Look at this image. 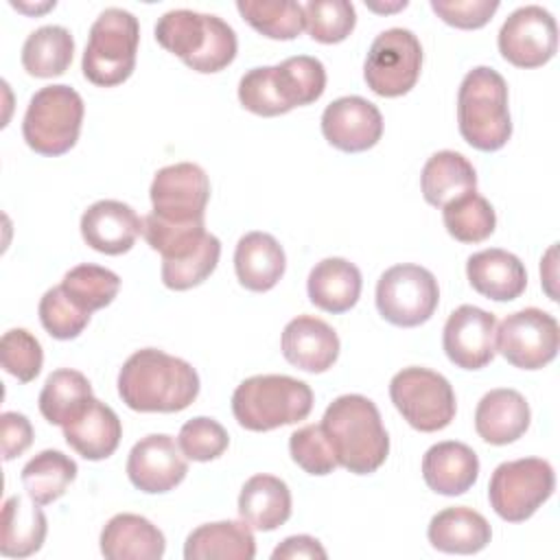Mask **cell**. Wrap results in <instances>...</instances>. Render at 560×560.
Returning a JSON list of instances; mask_svg holds the SVG:
<instances>
[{
  "label": "cell",
  "mask_w": 560,
  "mask_h": 560,
  "mask_svg": "<svg viewBox=\"0 0 560 560\" xmlns=\"http://www.w3.org/2000/svg\"><path fill=\"white\" fill-rule=\"evenodd\" d=\"M199 394L195 368L158 348L136 350L118 372V396L142 413H173L186 409Z\"/></svg>",
  "instance_id": "obj_1"
},
{
  "label": "cell",
  "mask_w": 560,
  "mask_h": 560,
  "mask_svg": "<svg viewBox=\"0 0 560 560\" xmlns=\"http://www.w3.org/2000/svg\"><path fill=\"white\" fill-rule=\"evenodd\" d=\"M322 429L332 446L337 464L354 475H370L389 455V435L378 407L361 394L335 398L322 418Z\"/></svg>",
  "instance_id": "obj_2"
},
{
  "label": "cell",
  "mask_w": 560,
  "mask_h": 560,
  "mask_svg": "<svg viewBox=\"0 0 560 560\" xmlns=\"http://www.w3.org/2000/svg\"><path fill=\"white\" fill-rule=\"evenodd\" d=\"M158 44L177 55L188 68L201 74L228 68L236 57V33L212 13H197L190 9L166 11L155 22Z\"/></svg>",
  "instance_id": "obj_3"
},
{
  "label": "cell",
  "mask_w": 560,
  "mask_h": 560,
  "mask_svg": "<svg viewBox=\"0 0 560 560\" xmlns=\"http://www.w3.org/2000/svg\"><path fill=\"white\" fill-rule=\"evenodd\" d=\"M457 125L462 138L479 151H499L512 136L508 83L488 66L466 72L457 92Z\"/></svg>",
  "instance_id": "obj_4"
},
{
  "label": "cell",
  "mask_w": 560,
  "mask_h": 560,
  "mask_svg": "<svg viewBox=\"0 0 560 560\" xmlns=\"http://www.w3.org/2000/svg\"><path fill=\"white\" fill-rule=\"evenodd\" d=\"M313 409V389L287 374H256L238 383L232 413L247 431H271L304 420Z\"/></svg>",
  "instance_id": "obj_5"
},
{
  "label": "cell",
  "mask_w": 560,
  "mask_h": 560,
  "mask_svg": "<svg viewBox=\"0 0 560 560\" xmlns=\"http://www.w3.org/2000/svg\"><path fill=\"white\" fill-rule=\"evenodd\" d=\"M140 26L133 13L109 7L98 13L83 50V77L101 88L127 81L136 68Z\"/></svg>",
  "instance_id": "obj_6"
},
{
  "label": "cell",
  "mask_w": 560,
  "mask_h": 560,
  "mask_svg": "<svg viewBox=\"0 0 560 560\" xmlns=\"http://www.w3.org/2000/svg\"><path fill=\"white\" fill-rule=\"evenodd\" d=\"M83 114L85 105L74 88L63 83L46 85L28 101L22 136L39 155H63L79 140Z\"/></svg>",
  "instance_id": "obj_7"
},
{
  "label": "cell",
  "mask_w": 560,
  "mask_h": 560,
  "mask_svg": "<svg viewBox=\"0 0 560 560\" xmlns=\"http://www.w3.org/2000/svg\"><path fill=\"white\" fill-rule=\"evenodd\" d=\"M389 398L398 413L422 433L446 429L455 418V392L451 383L429 368H402L389 383Z\"/></svg>",
  "instance_id": "obj_8"
},
{
  "label": "cell",
  "mask_w": 560,
  "mask_h": 560,
  "mask_svg": "<svg viewBox=\"0 0 560 560\" xmlns=\"http://www.w3.org/2000/svg\"><path fill=\"white\" fill-rule=\"evenodd\" d=\"M556 488V475L547 459L523 457L494 468L488 486L492 510L508 523L527 521Z\"/></svg>",
  "instance_id": "obj_9"
},
{
  "label": "cell",
  "mask_w": 560,
  "mask_h": 560,
  "mask_svg": "<svg viewBox=\"0 0 560 560\" xmlns=\"http://www.w3.org/2000/svg\"><path fill=\"white\" fill-rule=\"evenodd\" d=\"M440 302L435 276L411 262L394 265L376 282V308L394 326L413 328L431 319Z\"/></svg>",
  "instance_id": "obj_10"
},
{
  "label": "cell",
  "mask_w": 560,
  "mask_h": 560,
  "mask_svg": "<svg viewBox=\"0 0 560 560\" xmlns=\"http://www.w3.org/2000/svg\"><path fill=\"white\" fill-rule=\"evenodd\" d=\"M422 70V46L409 28H387L372 42L365 63L363 79L368 88L385 98L407 94Z\"/></svg>",
  "instance_id": "obj_11"
},
{
  "label": "cell",
  "mask_w": 560,
  "mask_h": 560,
  "mask_svg": "<svg viewBox=\"0 0 560 560\" xmlns=\"http://www.w3.org/2000/svg\"><path fill=\"white\" fill-rule=\"evenodd\" d=\"M560 328L553 315L540 308H521L497 324V350L521 370H540L558 354Z\"/></svg>",
  "instance_id": "obj_12"
},
{
  "label": "cell",
  "mask_w": 560,
  "mask_h": 560,
  "mask_svg": "<svg viewBox=\"0 0 560 560\" xmlns=\"http://www.w3.org/2000/svg\"><path fill=\"white\" fill-rule=\"evenodd\" d=\"M153 214L168 223H203L210 179L199 164L179 162L155 173L149 188Z\"/></svg>",
  "instance_id": "obj_13"
},
{
  "label": "cell",
  "mask_w": 560,
  "mask_h": 560,
  "mask_svg": "<svg viewBox=\"0 0 560 560\" xmlns=\"http://www.w3.org/2000/svg\"><path fill=\"white\" fill-rule=\"evenodd\" d=\"M497 42L501 57L512 66L540 68L558 50V26L547 9L525 4L508 15Z\"/></svg>",
  "instance_id": "obj_14"
},
{
  "label": "cell",
  "mask_w": 560,
  "mask_h": 560,
  "mask_svg": "<svg viewBox=\"0 0 560 560\" xmlns=\"http://www.w3.org/2000/svg\"><path fill=\"white\" fill-rule=\"evenodd\" d=\"M442 348L462 370H481L497 354V317L479 306H457L442 332Z\"/></svg>",
  "instance_id": "obj_15"
},
{
  "label": "cell",
  "mask_w": 560,
  "mask_h": 560,
  "mask_svg": "<svg viewBox=\"0 0 560 560\" xmlns=\"http://www.w3.org/2000/svg\"><path fill=\"white\" fill-rule=\"evenodd\" d=\"M186 472V455L175 438L166 433H151L142 438L131 446L127 457L129 481L147 494H162L177 488Z\"/></svg>",
  "instance_id": "obj_16"
},
{
  "label": "cell",
  "mask_w": 560,
  "mask_h": 560,
  "mask_svg": "<svg viewBox=\"0 0 560 560\" xmlns=\"http://www.w3.org/2000/svg\"><path fill=\"white\" fill-rule=\"evenodd\" d=\"M322 133L339 151L361 153L372 149L383 136V116L363 96H341L326 105Z\"/></svg>",
  "instance_id": "obj_17"
},
{
  "label": "cell",
  "mask_w": 560,
  "mask_h": 560,
  "mask_svg": "<svg viewBox=\"0 0 560 560\" xmlns=\"http://www.w3.org/2000/svg\"><path fill=\"white\" fill-rule=\"evenodd\" d=\"M284 359L311 374L330 370L339 357V337L330 324L313 315L293 317L280 339Z\"/></svg>",
  "instance_id": "obj_18"
},
{
  "label": "cell",
  "mask_w": 560,
  "mask_h": 560,
  "mask_svg": "<svg viewBox=\"0 0 560 560\" xmlns=\"http://www.w3.org/2000/svg\"><path fill=\"white\" fill-rule=\"evenodd\" d=\"M142 234V219L136 210L116 199H101L92 203L81 217L83 241L107 256L125 254Z\"/></svg>",
  "instance_id": "obj_19"
},
{
  "label": "cell",
  "mask_w": 560,
  "mask_h": 560,
  "mask_svg": "<svg viewBox=\"0 0 560 560\" xmlns=\"http://www.w3.org/2000/svg\"><path fill=\"white\" fill-rule=\"evenodd\" d=\"M61 429L68 446L90 462L107 459L114 455L122 438V424L116 411L94 396Z\"/></svg>",
  "instance_id": "obj_20"
},
{
  "label": "cell",
  "mask_w": 560,
  "mask_h": 560,
  "mask_svg": "<svg viewBox=\"0 0 560 560\" xmlns=\"http://www.w3.org/2000/svg\"><path fill=\"white\" fill-rule=\"evenodd\" d=\"M532 411L525 396L510 387L490 389L475 409V429L488 444L503 446L516 442L529 427Z\"/></svg>",
  "instance_id": "obj_21"
},
{
  "label": "cell",
  "mask_w": 560,
  "mask_h": 560,
  "mask_svg": "<svg viewBox=\"0 0 560 560\" xmlns=\"http://www.w3.org/2000/svg\"><path fill=\"white\" fill-rule=\"evenodd\" d=\"M422 477L438 494H464L479 477V457L464 442H438L422 457Z\"/></svg>",
  "instance_id": "obj_22"
},
{
  "label": "cell",
  "mask_w": 560,
  "mask_h": 560,
  "mask_svg": "<svg viewBox=\"0 0 560 560\" xmlns=\"http://www.w3.org/2000/svg\"><path fill=\"white\" fill-rule=\"evenodd\" d=\"M466 276L477 293L494 302L516 300L527 287L525 265L499 247L472 254L466 260Z\"/></svg>",
  "instance_id": "obj_23"
},
{
  "label": "cell",
  "mask_w": 560,
  "mask_h": 560,
  "mask_svg": "<svg viewBox=\"0 0 560 560\" xmlns=\"http://www.w3.org/2000/svg\"><path fill=\"white\" fill-rule=\"evenodd\" d=\"M164 549V534L140 514H116L101 532V553L107 560H158Z\"/></svg>",
  "instance_id": "obj_24"
},
{
  "label": "cell",
  "mask_w": 560,
  "mask_h": 560,
  "mask_svg": "<svg viewBox=\"0 0 560 560\" xmlns=\"http://www.w3.org/2000/svg\"><path fill=\"white\" fill-rule=\"evenodd\" d=\"M287 267L282 245L267 232H247L234 249V271L247 291L265 293L273 289Z\"/></svg>",
  "instance_id": "obj_25"
},
{
  "label": "cell",
  "mask_w": 560,
  "mask_h": 560,
  "mask_svg": "<svg viewBox=\"0 0 560 560\" xmlns=\"http://www.w3.org/2000/svg\"><path fill=\"white\" fill-rule=\"evenodd\" d=\"M361 271L354 262L346 258H324L319 260L306 280L308 300L332 315L350 311L361 295Z\"/></svg>",
  "instance_id": "obj_26"
},
{
  "label": "cell",
  "mask_w": 560,
  "mask_h": 560,
  "mask_svg": "<svg viewBox=\"0 0 560 560\" xmlns=\"http://www.w3.org/2000/svg\"><path fill=\"white\" fill-rule=\"evenodd\" d=\"M427 536L433 549L444 553H477L490 538L492 529L483 514L466 505L440 510L427 527Z\"/></svg>",
  "instance_id": "obj_27"
},
{
  "label": "cell",
  "mask_w": 560,
  "mask_h": 560,
  "mask_svg": "<svg viewBox=\"0 0 560 560\" xmlns=\"http://www.w3.org/2000/svg\"><path fill=\"white\" fill-rule=\"evenodd\" d=\"M256 538L245 521L203 523L184 542L186 560H252Z\"/></svg>",
  "instance_id": "obj_28"
},
{
  "label": "cell",
  "mask_w": 560,
  "mask_h": 560,
  "mask_svg": "<svg viewBox=\"0 0 560 560\" xmlns=\"http://www.w3.org/2000/svg\"><path fill=\"white\" fill-rule=\"evenodd\" d=\"M238 514L258 532H273L291 516V490L273 475L249 477L238 494Z\"/></svg>",
  "instance_id": "obj_29"
},
{
  "label": "cell",
  "mask_w": 560,
  "mask_h": 560,
  "mask_svg": "<svg viewBox=\"0 0 560 560\" xmlns=\"http://www.w3.org/2000/svg\"><path fill=\"white\" fill-rule=\"evenodd\" d=\"M48 532L46 514L33 499L13 494L2 505L0 553L7 558H26L42 549Z\"/></svg>",
  "instance_id": "obj_30"
},
{
  "label": "cell",
  "mask_w": 560,
  "mask_h": 560,
  "mask_svg": "<svg viewBox=\"0 0 560 560\" xmlns=\"http://www.w3.org/2000/svg\"><path fill=\"white\" fill-rule=\"evenodd\" d=\"M420 188L427 203L444 208L448 201L477 190V173L462 153L444 149L424 162Z\"/></svg>",
  "instance_id": "obj_31"
},
{
  "label": "cell",
  "mask_w": 560,
  "mask_h": 560,
  "mask_svg": "<svg viewBox=\"0 0 560 560\" xmlns=\"http://www.w3.org/2000/svg\"><path fill=\"white\" fill-rule=\"evenodd\" d=\"M74 39L68 28L46 24L35 28L22 46V66L31 77L50 79L59 77L72 63Z\"/></svg>",
  "instance_id": "obj_32"
},
{
  "label": "cell",
  "mask_w": 560,
  "mask_h": 560,
  "mask_svg": "<svg viewBox=\"0 0 560 560\" xmlns=\"http://www.w3.org/2000/svg\"><path fill=\"white\" fill-rule=\"evenodd\" d=\"M77 479V464L61 451L46 448L26 462L22 468V486L39 505H48L66 494L68 486Z\"/></svg>",
  "instance_id": "obj_33"
},
{
  "label": "cell",
  "mask_w": 560,
  "mask_h": 560,
  "mask_svg": "<svg viewBox=\"0 0 560 560\" xmlns=\"http://www.w3.org/2000/svg\"><path fill=\"white\" fill-rule=\"evenodd\" d=\"M92 396L94 394L88 376L77 370L61 368L46 378L39 392V411L50 424L63 427L83 409Z\"/></svg>",
  "instance_id": "obj_34"
},
{
  "label": "cell",
  "mask_w": 560,
  "mask_h": 560,
  "mask_svg": "<svg viewBox=\"0 0 560 560\" xmlns=\"http://www.w3.org/2000/svg\"><path fill=\"white\" fill-rule=\"evenodd\" d=\"M273 74L280 98L289 112L315 103L326 90V68L311 55H295L280 61L273 66Z\"/></svg>",
  "instance_id": "obj_35"
},
{
  "label": "cell",
  "mask_w": 560,
  "mask_h": 560,
  "mask_svg": "<svg viewBox=\"0 0 560 560\" xmlns=\"http://www.w3.org/2000/svg\"><path fill=\"white\" fill-rule=\"evenodd\" d=\"M446 232L459 243H481L497 228L492 203L477 190H470L442 208Z\"/></svg>",
  "instance_id": "obj_36"
},
{
  "label": "cell",
  "mask_w": 560,
  "mask_h": 560,
  "mask_svg": "<svg viewBox=\"0 0 560 560\" xmlns=\"http://www.w3.org/2000/svg\"><path fill=\"white\" fill-rule=\"evenodd\" d=\"M59 287L81 311L92 315L94 311L114 302L120 289V278L107 267L83 262L72 267Z\"/></svg>",
  "instance_id": "obj_37"
},
{
  "label": "cell",
  "mask_w": 560,
  "mask_h": 560,
  "mask_svg": "<svg viewBox=\"0 0 560 560\" xmlns=\"http://www.w3.org/2000/svg\"><path fill=\"white\" fill-rule=\"evenodd\" d=\"M236 9L252 28L269 39H295L304 28L302 4L293 0H238Z\"/></svg>",
  "instance_id": "obj_38"
},
{
  "label": "cell",
  "mask_w": 560,
  "mask_h": 560,
  "mask_svg": "<svg viewBox=\"0 0 560 560\" xmlns=\"http://www.w3.org/2000/svg\"><path fill=\"white\" fill-rule=\"evenodd\" d=\"M304 28L315 42L339 44L357 24L354 4L348 0H311L302 4Z\"/></svg>",
  "instance_id": "obj_39"
},
{
  "label": "cell",
  "mask_w": 560,
  "mask_h": 560,
  "mask_svg": "<svg viewBox=\"0 0 560 560\" xmlns=\"http://www.w3.org/2000/svg\"><path fill=\"white\" fill-rule=\"evenodd\" d=\"M142 234L162 260H177L192 254L208 232L203 223H168L151 212L142 219Z\"/></svg>",
  "instance_id": "obj_40"
},
{
  "label": "cell",
  "mask_w": 560,
  "mask_h": 560,
  "mask_svg": "<svg viewBox=\"0 0 560 560\" xmlns=\"http://www.w3.org/2000/svg\"><path fill=\"white\" fill-rule=\"evenodd\" d=\"M221 241L214 234H206L199 247L177 260H162V282L173 291H186L201 284L219 265Z\"/></svg>",
  "instance_id": "obj_41"
},
{
  "label": "cell",
  "mask_w": 560,
  "mask_h": 560,
  "mask_svg": "<svg viewBox=\"0 0 560 560\" xmlns=\"http://www.w3.org/2000/svg\"><path fill=\"white\" fill-rule=\"evenodd\" d=\"M39 322L46 328V332L55 339H74L79 337L88 322L90 313L81 311L61 287L48 289L42 300H39Z\"/></svg>",
  "instance_id": "obj_42"
},
{
  "label": "cell",
  "mask_w": 560,
  "mask_h": 560,
  "mask_svg": "<svg viewBox=\"0 0 560 560\" xmlns=\"http://www.w3.org/2000/svg\"><path fill=\"white\" fill-rule=\"evenodd\" d=\"M291 459L308 475H328L339 464L322 424H304L289 435Z\"/></svg>",
  "instance_id": "obj_43"
},
{
  "label": "cell",
  "mask_w": 560,
  "mask_h": 560,
  "mask_svg": "<svg viewBox=\"0 0 560 560\" xmlns=\"http://www.w3.org/2000/svg\"><path fill=\"white\" fill-rule=\"evenodd\" d=\"M0 361L20 383H31L42 372L44 352L35 335L26 328H11L0 339Z\"/></svg>",
  "instance_id": "obj_44"
},
{
  "label": "cell",
  "mask_w": 560,
  "mask_h": 560,
  "mask_svg": "<svg viewBox=\"0 0 560 560\" xmlns=\"http://www.w3.org/2000/svg\"><path fill=\"white\" fill-rule=\"evenodd\" d=\"M177 444L182 453L192 462H210L228 451L230 435L214 418L197 416L182 424Z\"/></svg>",
  "instance_id": "obj_45"
},
{
  "label": "cell",
  "mask_w": 560,
  "mask_h": 560,
  "mask_svg": "<svg viewBox=\"0 0 560 560\" xmlns=\"http://www.w3.org/2000/svg\"><path fill=\"white\" fill-rule=\"evenodd\" d=\"M238 101L247 112L258 116H280L289 112L280 98L273 66L247 70L238 81Z\"/></svg>",
  "instance_id": "obj_46"
},
{
  "label": "cell",
  "mask_w": 560,
  "mask_h": 560,
  "mask_svg": "<svg viewBox=\"0 0 560 560\" xmlns=\"http://www.w3.org/2000/svg\"><path fill=\"white\" fill-rule=\"evenodd\" d=\"M433 13L455 28H481L499 9L497 0H431Z\"/></svg>",
  "instance_id": "obj_47"
},
{
  "label": "cell",
  "mask_w": 560,
  "mask_h": 560,
  "mask_svg": "<svg viewBox=\"0 0 560 560\" xmlns=\"http://www.w3.org/2000/svg\"><path fill=\"white\" fill-rule=\"evenodd\" d=\"M0 438H2V457L9 462L22 455L33 444V427L24 413L4 411L0 416Z\"/></svg>",
  "instance_id": "obj_48"
},
{
  "label": "cell",
  "mask_w": 560,
  "mask_h": 560,
  "mask_svg": "<svg viewBox=\"0 0 560 560\" xmlns=\"http://www.w3.org/2000/svg\"><path fill=\"white\" fill-rule=\"evenodd\" d=\"M326 549L322 542L308 534L289 536L284 538L271 553L273 560H293V558H311V560H326Z\"/></svg>",
  "instance_id": "obj_49"
}]
</instances>
